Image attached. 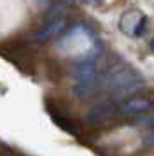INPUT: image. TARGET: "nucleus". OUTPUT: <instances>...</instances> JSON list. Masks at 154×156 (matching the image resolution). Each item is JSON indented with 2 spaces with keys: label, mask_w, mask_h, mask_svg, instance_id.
Instances as JSON below:
<instances>
[{
  "label": "nucleus",
  "mask_w": 154,
  "mask_h": 156,
  "mask_svg": "<svg viewBox=\"0 0 154 156\" xmlns=\"http://www.w3.org/2000/svg\"><path fill=\"white\" fill-rule=\"evenodd\" d=\"M102 86L114 95H128V93L138 91L144 86V79L131 67L119 65V67H114L103 74Z\"/></svg>",
  "instance_id": "f257e3e1"
},
{
  "label": "nucleus",
  "mask_w": 154,
  "mask_h": 156,
  "mask_svg": "<svg viewBox=\"0 0 154 156\" xmlns=\"http://www.w3.org/2000/svg\"><path fill=\"white\" fill-rule=\"evenodd\" d=\"M72 76L75 79V86H74V91L79 97H84L88 93L93 91V88L96 86V67L93 63V60L86 58L82 62L74 67Z\"/></svg>",
  "instance_id": "f03ea898"
},
{
  "label": "nucleus",
  "mask_w": 154,
  "mask_h": 156,
  "mask_svg": "<svg viewBox=\"0 0 154 156\" xmlns=\"http://www.w3.org/2000/svg\"><path fill=\"white\" fill-rule=\"evenodd\" d=\"M63 28H65V12L61 11V5H60V7L51 9V12L46 16L40 28L37 30L35 37H37V41L44 42V41H49L51 37H54Z\"/></svg>",
  "instance_id": "7ed1b4c3"
},
{
  "label": "nucleus",
  "mask_w": 154,
  "mask_h": 156,
  "mask_svg": "<svg viewBox=\"0 0 154 156\" xmlns=\"http://www.w3.org/2000/svg\"><path fill=\"white\" fill-rule=\"evenodd\" d=\"M121 112L123 114H130V116H140L142 112H145L151 109V102L147 98H126L121 105Z\"/></svg>",
  "instance_id": "20e7f679"
},
{
  "label": "nucleus",
  "mask_w": 154,
  "mask_h": 156,
  "mask_svg": "<svg viewBox=\"0 0 154 156\" xmlns=\"http://www.w3.org/2000/svg\"><path fill=\"white\" fill-rule=\"evenodd\" d=\"M142 18H144V14L138 12V11H128V12H124V14L121 16V20H119L121 32H124L128 35H135V30H137Z\"/></svg>",
  "instance_id": "39448f33"
},
{
  "label": "nucleus",
  "mask_w": 154,
  "mask_h": 156,
  "mask_svg": "<svg viewBox=\"0 0 154 156\" xmlns=\"http://www.w3.org/2000/svg\"><path fill=\"white\" fill-rule=\"evenodd\" d=\"M116 111V105L112 102H100L88 112V119L89 121H102L105 118H110Z\"/></svg>",
  "instance_id": "423d86ee"
},
{
  "label": "nucleus",
  "mask_w": 154,
  "mask_h": 156,
  "mask_svg": "<svg viewBox=\"0 0 154 156\" xmlns=\"http://www.w3.org/2000/svg\"><path fill=\"white\" fill-rule=\"evenodd\" d=\"M137 125H142V126H154V109L152 111H145V112H142L135 119Z\"/></svg>",
  "instance_id": "0eeeda50"
},
{
  "label": "nucleus",
  "mask_w": 154,
  "mask_h": 156,
  "mask_svg": "<svg viewBox=\"0 0 154 156\" xmlns=\"http://www.w3.org/2000/svg\"><path fill=\"white\" fill-rule=\"evenodd\" d=\"M145 25H147V18L144 16V18L140 20V23H138V27H137V30H135V37L144 35V32H145Z\"/></svg>",
  "instance_id": "6e6552de"
},
{
  "label": "nucleus",
  "mask_w": 154,
  "mask_h": 156,
  "mask_svg": "<svg viewBox=\"0 0 154 156\" xmlns=\"http://www.w3.org/2000/svg\"><path fill=\"white\" fill-rule=\"evenodd\" d=\"M147 142H151V144H154V130L151 132V133L147 135Z\"/></svg>",
  "instance_id": "1a4fd4ad"
},
{
  "label": "nucleus",
  "mask_w": 154,
  "mask_h": 156,
  "mask_svg": "<svg viewBox=\"0 0 154 156\" xmlns=\"http://www.w3.org/2000/svg\"><path fill=\"white\" fill-rule=\"evenodd\" d=\"M149 48H151V51H154V39H151V42H149Z\"/></svg>",
  "instance_id": "9d476101"
},
{
  "label": "nucleus",
  "mask_w": 154,
  "mask_h": 156,
  "mask_svg": "<svg viewBox=\"0 0 154 156\" xmlns=\"http://www.w3.org/2000/svg\"><path fill=\"white\" fill-rule=\"evenodd\" d=\"M89 2H93V4H98V2H100V0H89Z\"/></svg>",
  "instance_id": "9b49d317"
}]
</instances>
